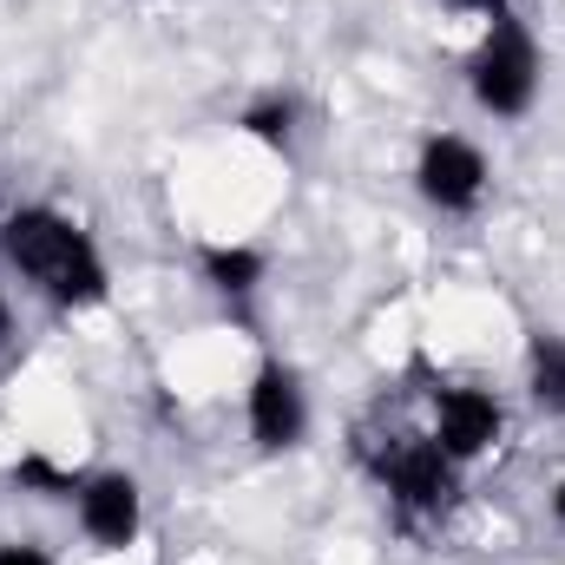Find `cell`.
<instances>
[{
    "instance_id": "2",
    "label": "cell",
    "mask_w": 565,
    "mask_h": 565,
    "mask_svg": "<svg viewBox=\"0 0 565 565\" xmlns=\"http://www.w3.org/2000/svg\"><path fill=\"white\" fill-rule=\"evenodd\" d=\"M467 93L487 119H526L540 106V40L513 7H500L487 20L480 46L467 60Z\"/></svg>"
},
{
    "instance_id": "15",
    "label": "cell",
    "mask_w": 565,
    "mask_h": 565,
    "mask_svg": "<svg viewBox=\"0 0 565 565\" xmlns=\"http://www.w3.org/2000/svg\"><path fill=\"white\" fill-rule=\"evenodd\" d=\"M553 520L565 526V473H559V487H553Z\"/></svg>"
},
{
    "instance_id": "6",
    "label": "cell",
    "mask_w": 565,
    "mask_h": 565,
    "mask_svg": "<svg viewBox=\"0 0 565 565\" xmlns=\"http://www.w3.org/2000/svg\"><path fill=\"white\" fill-rule=\"evenodd\" d=\"M73 513H79V533H86L99 553H126L145 533V487L126 467H99V473L79 480Z\"/></svg>"
},
{
    "instance_id": "11",
    "label": "cell",
    "mask_w": 565,
    "mask_h": 565,
    "mask_svg": "<svg viewBox=\"0 0 565 565\" xmlns=\"http://www.w3.org/2000/svg\"><path fill=\"white\" fill-rule=\"evenodd\" d=\"M79 480H86V473L53 467L46 454H26V460H20V487H33V493H46V500H73V493H79Z\"/></svg>"
},
{
    "instance_id": "14",
    "label": "cell",
    "mask_w": 565,
    "mask_h": 565,
    "mask_svg": "<svg viewBox=\"0 0 565 565\" xmlns=\"http://www.w3.org/2000/svg\"><path fill=\"white\" fill-rule=\"evenodd\" d=\"M7 342H13V302L0 296V349H7Z\"/></svg>"
},
{
    "instance_id": "4",
    "label": "cell",
    "mask_w": 565,
    "mask_h": 565,
    "mask_svg": "<svg viewBox=\"0 0 565 565\" xmlns=\"http://www.w3.org/2000/svg\"><path fill=\"white\" fill-rule=\"evenodd\" d=\"M487 184H493V171H487V151L473 139H460V132H427L422 139V151H415V191H422L427 211L467 217V211H480Z\"/></svg>"
},
{
    "instance_id": "5",
    "label": "cell",
    "mask_w": 565,
    "mask_h": 565,
    "mask_svg": "<svg viewBox=\"0 0 565 565\" xmlns=\"http://www.w3.org/2000/svg\"><path fill=\"white\" fill-rule=\"evenodd\" d=\"M244 427H250V440L264 454L302 447V434H309V388H302V375L289 362H277V355L257 362V375L244 388Z\"/></svg>"
},
{
    "instance_id": "10",
    "label": "cell",
    "mask_w": 565,
    "mask_h": 565,
    "mask_svg": "<svg viewBox=\"0 0 565 565\" xmlns=\"http://www.w3.org/2000/svg\"><path fill=\"white\" fill-rule=\"evenodd\" d=\"M237 126H244L257 145H289V139H296V99L270 93V99L244 106V113H237Z\"/></svg>"
},
{
    "instance_id": "13",
    "label": "cell",
    "mask_w": 565,
    "mask_h": 565,
    "mask_svg": "<svg viewBox=\"0 0 565 565\" xmlns=\"http://www.w3.org/2000/svg\"><path fill=\"white\" fill-rule=\"evenodd\" d=\"M447 7H460V13H487V20H493V13H500L507 0H447Z\"/></svg>"
},
{
    "instance_id": "7",
    "label": "cell",
    "mask_w": 565,
    "mask_h": 565,
    "mask_svg": "<svg viewBox=\"0 0 565 565\" xmlns=\"http://www.w3.org/2000/svg\"><path fill=\"white\" fill-rule=\"evenodd\" d=\"M507 434V408L500 395L473 388V382H447L434 388V440L454 467H473L480 454H493V440Z\"/></svg>"
},
{
    "instance_id": "12",
    "label": "cell",
    "mask_w": 565,
    "mask_h": 565,
    "mask_svg": "<svg viewBox=\"0 0 565 565\" xmlns=\"http://www.w3.org/2000/svg\"><path fill=\"white\" fill-rule=\"evenodd\" d=\"M0 565H60L40 540H0Z\"/></svg>"
},
{
    "instance_id": "8",
    "label": "cell",
    "mask_w": 565,
    "mask_h": 565,
    "mask_svg": "<svg viewBox=\"0 0 565 565\" xmlns=\"http://www.w3.org/2000/svg\"><path fill=\"white\" fill-rule=\"evenodd\" d=\"M198 270L224 302H250L270 277V257L257 244H198Z\"/></svg>"
},
{
    "instance_id": "3",
    "label": "cell",
    "mask_w": 565,
    "mask_h": 565,
    "mask_svg": "<svg viewBox=\"0 0 565 565\" xmlns=\"http://www.w3.org/2000/svg\"><path fill=\"white\" fill-rule=\"evenodd\" d=\"M369 473L408 520H440L460 493V467L440 454L434 434H395L388 447H369Z\"/></svg>"
},
{
    "instance_id": "1",
    "label": "cell",
    "mask_w": 565,
    "mask_h": 565,
    "mask_svg": "<svg viewBox=\"0 0 565 565\" xmlns=\"http://www.w3.org/2000/svg\"><path fill=\"white\" fill-rule=\"evenodd\" d=\"M0 264L53 309H99L113 296V270L79 217L60 204H20L0 217Z\"/></svg>"
},
{
    "instance_id": "9",
    "label": "cell",
    "mask_w": 565,
    "mask_h": 565,
    "mask_svg": "<svg viewBox=\"0 0 565 565\" xmlns=\"http://www.w3.org/2000/svg\"><path fill=\"white\" fill-rule=\"evenodd\" d=\"M526 395L540 415H565V335L559 329H533L526 335Z\"/></svg>"
}]
</instances>
